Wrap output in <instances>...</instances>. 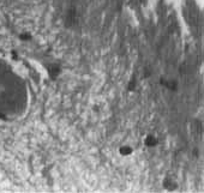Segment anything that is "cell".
Segmentation results:
<instances>
[{
	"label": "cell",
	"instance_id": "1",
	"mask_svg": "<svg viewBox=\"0 0 204 193\" xmlns=\"http://www.w3.org/2000/svg\"><path fill=\"white\" fill-rule=\"evenodd\" d=\"M132 152V149L130 146H121L120 148V154L121 155H130Z\"/></svg>",
	"mask_w": 204,
	"mask_h": 193
},
{
	"label": "cell",
	"instance_id": "2",
	"mask_svg": "<svg viewBox=\"0 0 204 193\" xmlns=\"http://www.w3.org/2000/svg\"><path fill=\"white\" fill-rule=\"evenodd\" d=\"M145 143H146V145H155L157 143V140H156L154 137H148Z\"/></svg>",
	"mask_w": 204,
	"mask_h": 193
}]
</instances>
